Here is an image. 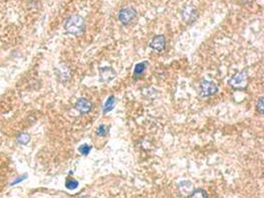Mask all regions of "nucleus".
Wrapping results in <instances>:
<instances>
[{"instance_id": "obj_1", "label": "nucleus", "mask_w": 264, "mask_h": 198, "mask_svg": "<svg viewBox=\"0 0 264 198\" xmlns=\"http://www.w3.org/2000/svg\"><path fill=\"white\" fill-rule=\"evenodd\" d=\"M64 29L68 34L77 36L83 33L85 29V22L84 19L79 15H72L64 24Z\"/></svg>"}, {"instance_id": "obj_2", "label": "nucleus", "mask_w": 264, "mask_h": 198, "mask_svg": "<svg viewBox=\"0 0 264 198\" xmlns=\"http://www.w3.org/2000/svg\"><path fill=\"white\" fill-rule=\"evenodd\" d=\"M247 76H248L247 71H242L238 72L236 74H234V76H231L229 79L228 83L230 85V86H233L235 89H241V88L245 87L246 81H247Z\"/></svg>"}, {"instance_id": "obj_3", "label": "nucleus", "mask_w": 264, "mask_h": 198, "mask_svg": "<svg viewBox=\"0 0 264 198\" xmlns=\"http://www.w3.org/2000/svg\"><path fill=\"white\" fill-rule=\"evenodd\" d=\"M138 13L137 10L133 8V7H127V8H123L122 10H120L119 14H118V19L119 21L124 24V25H128L132 23L133 21L137 18Z\"/></svg>"}, {"instance_id": "obj_4", "label": "nucleus", "mask_w": 264, "mask_h": 198, "mask_svg": "<svg viewBox=\"0 0 264 198\" xmlns=\"http://www.w3.org/2000/svg\"><path fill=\"white\" fill-rule=\"evenodd\" d=\"M200 90H201V94L205 97H208V96H212L214 94H216L218 91V85L215 83L214 81H211V80H207L205 79L201 82L200 84Z\"/></svg>"}, {"instance_id": "obj_5", "label": "nucleus", "mask_w": 264, "mask_h": 198, "mask_svg": "<svg viewBox=\"0 0 264 198\" xmlns=\"http://www.w3.org/2000/svg\"><path fill=\"white\" fill-rule=\"evenodd\" d=\"M165 45H166V41H165L164 36L162 35L155 36L149 43V47L155 52H158V53H161L165 49Z\"/></svg>"}, {"instance_id": "obj_6", "label": "nucleus", "mask_w": 264, "mask_h": 198, "mask_svg": "<svg viewBox=\"0 0 264 198\" xmlns=\"http://www.w3.org/2000/svg\"><path fill=\"white\" fill-rule=\"evenodd\" d=\"M75 108H76L80 113L86 114L92 109V103L86 98H80L77 100L76 104H75Z\"/></svg>"}, {"instance_id": "obj_7", "label": "nucleus", "mask_w": 264, "mask_h": 198, "mask_svg": "<svg viewBox=\"0 0 264 198\" xmlns=\"http://www.w3.org/2000/svg\"><path fill=\"white\" fill-rule=\"evenodd\" d=\"M147 67H148L147 62H142L137 63L136 67H134V77L138 78V77L141 76L143 73V71L147 69Z\"/></svg>"}, {"instance_id": "obj_8", "label": "nucleus", "mask_w": 264, "mask_h": 198, "mask_svg": "<svg viewBox=\"0 0 264 198\" xmlns=\"http://www.w3.org/2000/svg\"><path fill=\"white\" fill-rule=\"evenodd\" d=\"M115 102H116L115 96H114V95L109 96L108 99L106 100V102H105V104H104L103 113L106 114V113H108V112H110L111 110H113V108H114V106H115Z\"/></svg>"}, {"instance_id": "obj_9", "label": "nucleus", "mask_w": 264, "mask_h": 198, "mask_svg": "<svg viewBox=\"0 0 264 198\" xmlns=\"http://www.w3.org/2000/svg\"><path fill=\"white\" fill-rule=\"evenodd\" d=\"M184 188V190H181L182 194H191L194 191V185L190 181H183L179 185V189Z\"/></svg>"}, {"instance_id": "obj_10", "label": "nucleus", "mask_w": 264, "mask_h": 198, "mask_svg": "<svg viewBox=\"0 0 264 198\" xmlns=\"http://www.w3.org/2000/svg\"><path fill=\"white\" fill-rule=\"evenodd\" d=\"M115 72L111 67H104L100 69V73H101V80L102 81H106L108 82L110 80H112L113 78L111 76H109V73H113Z\"/></svg>"}, {"instance_id": "obj_11", "label": "nucleus", "mask_w": 264, "mask_h": 198, "mask_svg": "<svg viewBox=\"0 0 264 198\" xmlns=\"http://www.w3.org/2000/svg\"><path fill=\"white\" fill-rule=\"evenodd\" d=\"M194 14H196V11L194 10V8L188 7V8L185 9V11L183 12V18H184L186 21L187 20L194 21V19H195V16H194Z\"/></svg>"}, {"instance_id": "obj_12", "label": "nucleus", "mask_w": 264, "mask_h": 198, "mask_svg": "<svg viewBox=\"0 0 264 198\" xmlns=\"http://www.w3.org/2000/svg\"><path fill=\"white\" fill-rule=\"evenodd\" d=\"M190 198H209V195L204 189H196L190 194Z\"/></svg>"}, {"instance_id": "obj_13", "label": "nucleus", "mask_w": 264, "mask_h": 198, "mask_svg": "<svg viewBox=\"0 0 264 198\" xmlns=\"http://www.w3.org/2000/svg\"><path fill=\"white\" fill-rule=\"evenodd\" d=\"M91 150H92V146L87 145V144H83V145H81L78 148V152L81 154H83V156H87Z\"/></svg>"}, {"instance_id": "obj_14", "label": "nucleus", "mask_w": 264, "mask_h": 198, "mask_svg": "<svg viewBox=\"0 0 264 198\" xmlns=\"http://www.w3.org/2000/svg\"><path fill=\"white\" fill-rule=\"evenodd\" d=\"M17 141L19 144H21V145H26V144H28L30 142V136L28 134L23 133L17 138Z\"/></svg>"}, {"instance_id": "obj_15", "label": "nucleus", "mask_w": 264, "mask_h": 198, "mask_svg": "<svg viewBox=\"0 0 264 198\" xmlns=\"http://www.w3.org/2000/svg\"><path fill=\"white\" fill-rule=\"evenodd\" d=\"M66 188H68V189H71V190L75 189L78 186V181L73 179V178H68L66 181Z\"/></svg>"}, {"instance_id": "obj_16", "label": "nucleus", "mask_w": 264, "mask_h": 198, "mask_svg": "<svg viewBox=\"0 0 264 198\" xmlns=\"http://www.w3.org/2000/svg\"><path fill=\"white\" fill-rule=\"evenodd\" d=\"M108 129L109 127H107L105 125H100L98 128H97V135L100 136V137H104L108 134Z\"/></svg>"}, {"instance_id": "obj_17", "label": "nucleus", "mask_w": 264, "mask_h": 198, "mask_svg": "<svg viewBox=\"0 0 264 198\" xmlns=\"http://www.w3.org/2000/svg\"><path fill=\"white\" fill-rule=\"evenodd\" d=\"M256 110L259 112L260 114H263L264 111V107H263V97H260L258 102L256 103Z\"/></svg>"}, {"instance_id": "obj_18", "label": "nucleus", "mask_w": 264, "mask_h": 198, "mask_svg": "<svg viewBox=\"0 0 264 198\" xmlns=\"http://www.w3.org/2000/svg\"><path fill=\"white\" fill-rule=\"evenodd\" d=\"M27 177V174H25V175H22V176H20V177H18L17 179H15L13 182L11 183V185H14V184H16V183H19V182H21V181L22 180H24L25 178Z\"/></svg>"}]
</instances>
